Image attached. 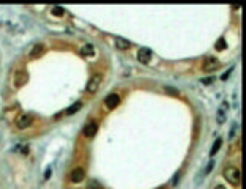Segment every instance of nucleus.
Listing matches in <instances>:
<instances>
[{"label":"nucleus","mask_w":246,"mask_h":189,"mask_svg":"<svg viewBox=\"0 0 246 189\" xmlns=\"http://www.w3.org/2000/svg\"><path fill=\"white\" fill-rule=\"evenodd\" d=\"M226 121V104L222 106L221 110H218V123H224Z\"/></svg>","instance_id":"obj_15"},{"label":"nucleus","mask_w":246,"mask_h":189,"mask_svg":"<svg viewBox=\"0 0 246 189\" xmlns=\"http://www.w3.org/2000/svg\"><path fill=\"white\" fill-rule=\"evenodd\" d=\"M118 104H120V96H118L117 93H110L106 96V99H104V106H106L107 109H115Z\"/></svg>","instance_id":"obj_6"},{"label":"nucleus","mask_w":246,"mask_h":189,"mask_svg":"<svg viewBox=\"0 0 246 189\" xmlns=\"http://www.w3.org/2000/svg\"><path fill=\"white\" fill-rule=\"evenodd\" d=\"M82 101H77V102H74L71 107H69L68 110H66V115H73V114H76V112H79L81 109H82Z\"/></svg>","instance_id":"obj_13"},{"label":"nucleus","mask_w":246,"mask_h":189,"mask_svg":"<svg viewBox=\"0 0 246 189\" xmlns=\"http://www.w3.org/2000/svg\"><path fill=\"white\" fill-rule=\"evenodd\" d=\"M63 13H65V11H63L62 6H54V8H52V14L54 16H63Z\"/></svg>","instance_id":"obj_17"},{"label":"nucleus","mask_w":246,"mask_h":189,"mask_svg":"<svg viewBox=\"0 0 246 189\" xmlns=\"http://www.w3.org/2000/svg\"><path fill=\"white\" fill-rule=\"evenodd\" d=\"M221 145H222V140H221V137H219V139H216V140H215L213 148H212V151H210V156H215L216 153H218V150L221 148Z\"/></svg>","instance_id":"obj_14"},{"label":"nucleus","mask_w":246,"mask_h":189,"mask_svg":"<svg viewBox=\"0 0 246 189\" xmlns=\"http://www.w3.org/2000/svg\"><path fill=\"white\" fill-rule=\"evenodd\" d=\"M180 177H181V172H177V173H175V177L172 178V186H177V184H178Z\"/></svg>","instance_id":"obj_20"},{"label":"nucleus","mask_w":246,"mask_h":189,"mask_svg":"<svg viewBox=\"0 0 246 189\" xmlns=\"http://www.w3.org/2000/svg\"><path fill=\"white\" fill-rule=\"evenodd\" d=\"M158 189H166V187H158Z\"/></svg>","instance_id":"obj_24"},{"label":"nucleus","mask_w":246,"mask_h":189,"mask_svg":"<svg viewBox=\"0 0 246 189\" xmlns=\"http://www.w3.org/2000/svg\"><path fill=\"white\" fill-rule=\"evenodd\" d=\"M213 165H215V161L212 159V161L208 162V165L205 167V170H203V173H205V175H207V173H210V172H212V169H213Z\"/></svg>","instance_id":"obj_19"},{"label":"nucleus","mask_w":246,"mask_h":189,"mask_svg":"<svg viewBox=\"0 0 246 189\" xmlns=\"http://www.w3.org/2000/svg\"><path fill=\"white\" fill-rule=\"evenodd\" d=\"M27 80H29V74H27L25 71L19 69V71L14 73V85L16 87H22Z\"/></svg>","instance_id":"obj_9"},{"label":"nucleus","mask_w":246,"mask_h":189,"mask_svg":"<svg viewBox=\"0 0 246 189\" xmlns=\"http://www.w3.org/2000/svg\"><path fill=\"white\" fill-rule=\"evenodd\" d=\"M96 131H98V124H96L95 121H90V123H87L85 126H84L82 134L85 136L87 139H90V137H93V136L96 134Z\"/></svg>","instance_id":"obj_8"},{"label":"nucleus","mask_w":246,"mask_h":189,"mask_svg":"<svg viewBox=\"0 0 246 189\" xmlns=\"http://www.w3.org/2000/svg\"><path fill=\"white\" fill-rule=\"evenodd\" d=\"M213 189H226V187H224L222 184H216V186H215Z\"/></svg>","instance_id":"obj_23"},{"label":"nucleus","mask_w":246,"mask_h":189,"mask_svg":"<svg viewBox=\"0 0 246 189\" xmlns=\"http://www.w3.org/2000/svg\"><path fill=\"white\" fill-rule=\"evenodd\" d=\"M166 92H167V93H174L175 96L178 95V90H175V88H172V87H166Z\"/></svg>","instance_id":"obj_21"},{"label":"nucleus","mask_w":246,"mask_h":189,"mask_svg":"<svg viewBox=\"0 0 246 189\" xmlns=\"http://www.w3.org/2000/svg\"><path fill=\"white\" fill-rule=\"evenodd\" d=\"M87 189H101V184L98 181H90L87 184Z\"/></svg>","instance_id":"obj_18"},{"label":"nucleus","mask_w":246,"mask_h":189,"mask_svg":"<svg viewBox=\"0 0 246 189\" xmlns=\"http://www.w3.org/2000/svg\"><path fill=\"white\" fill-rule=\"evenodd\" d=\"M222 175H224V178H226L229 183H232V184H238V183H240V180H241L240 169H238V167H235V165L226 167V169H224V172H222Z\"/></svg>","instance_id":"obj_1"},{"label":"nucleus","mask_w":246,"mask_h":189,"mask_svg":"<svg viewBox=\"0 0 246 189\" xmlns=\"http://www.w3.org/2000/svg\"><path fill=\"white\" fill-rule=\"evenodd\" d=\"M213 80H215V79H213V77H208V79H202V80H200V82H202V83H203V85H210V83H212V82H213Z\"/></svg>","instance_id":"obj_22"},{"label":"nucleus","mask_w":246,"mask_h":189,"mask_svg":"<svg viewBox=\"0 0 246 189\" xmlns=\"http://www.w3.org/2000/svg\"><path fill=\"white\" fill-rule=\"evenodd\" d=\"M32 123H33V118H32L30 114H22L16 120V126H18L19 129H27Z\"/></svg>","instance_id":"obj_5"},{"label":"nucleus","mask_w":246,"mask_h":189,"mask_svg":"<svg viewBox=\"0 0 246 189\" xmlns=\"http://www.w3.org/2000/svg\"><path fill=\"white\" fill-rule=\"evenodd\" d=\"M115 46H117V49H120V51H126V49L131 47V41L118 36V38H115Z\"/></svg>","instance_id":"obj_11"},{"label":"nucleus","mask_w":246,"mask_h":189,"mask_svg":"<svg viewBox=\"0 0 246 189\" xmlns=\"http://www.w3.org/2000/svg\"><path fill=\"white\" fill-rule=\"evenodd\" d=\"M215 47L218 49V51H224V49L227 47V44H226V39H224V38L218 39V41H216V46H215Z\"/></svg>","instance_id":"obj_16"},{"label":"nucleus","mask_w":246,"mask_h":189,"mask_svg":"<svg viewBox=\"0 0 246 189\" xmlns=\"http://www.w3.org/2000/svg\"><path fill=\"white\" fill-rule=\"evenodd\" d=\"M84 178H85V170H84L82 167H76V169H73L71 173H69V181H71V183H81Z\"/></svg>","instance_id":"obj_4"},{"label":"nucleus","mask_w":246,"mask_h":189,"mask_svg":"<svg viewBox=\"0 0 246 189\" xmlns=\"http://www.w3.org/2000/svg\"><path fill=\"white\" fill-rule=\"evenodd\" d=\"M152 51L149 47H140L139 49V52H137V60L140 61V63H149L150 60H152Z\"/></svg>","instance_id":"obj_7"},{"label":"nucleus","mask_w":246,"mask_h":189,"mask_svg":"<svg viewBox=\"0 0 246 189\" xmlns=\"http://www.w3.org/2000/svg\"><path fill=\"white\" fill-rule=\"evenodd\" d=\"M218 68H219V60L216 57H213V55H208V57L202 61V71H205V73H213Z\"/></svg>","instance_id":"obj_2"},{"label":"nucleus","mask_w":246,"mask_h":189,"mask_svg":"<svg viewBox=\"0 0 246 189\" xmlns=\"http://www.w3.org/2000/svg\"><path fill=\"white\" fill-rule=\"evenodd\" d=\"M93 54H95V46L93 44H84L81 47V55H84V57H92Z\"/></svg>","instance_id":"obj_12"},{"label":"nucleus","mask_w":246,"mask_h":189,"mask_svg":"<svg viewBox=\"0 0 246 189\" xmlns=\"http://www.w3.org/2000/svg\"><path fill=\"white\" fill-rule=\"evenodd\" d=\"M101 80H103L101 74H95L93 77H90V80L87 82V93H90V95L96 93L100 85H101Z\"/></svg>","instance_id":"obj_3"},{"label":"nucleus","mask_w":246,"mask_h":189,"mask_svg":"<svg viewBox=\"0 0 246 189\" xmlns=\"http://www.w3.org/2000/svg\"><path fill=\"white\" fill-rule=\"evenodd\" d=\"M44 51H46L44 44H43V43H37V44L32 47V51H30V54H29V57H30V58H38V57H41V55L44 54Z\"/></svg>","instance_id":"obj_10"}]
</instances>
